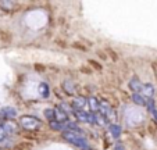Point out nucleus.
Returning <instances> with one entry per match:
<instances>
[{
    "label": "nucleus",
    "mask_w": 157,
    "mask_h": 150,
    "mask_svg": "<svg viewBox=\"0 0 157 150\" xmlns=\"http://www.w3.org/2000/svg\"><path fill=\"white\" fill-rule=\"evenodd\" d=\"M63 138L68 142V143L79 147L81 150L88 149L89 147V143H88V140H86V138L79 132H74V131H64V132H63Z\"/></svg>",
    "instance_id": "1"
},
{
    "label": "nucleus",
    "mask_w": 157,
    "mask_h": 150,
    "mask_svg": "<svg viewBox=\"0 0 157 150\" xmlns=\"http://www.w3.org/2000/svg\"><path fill=\"white\" fill-rule=\"evenodd\" d=\"M20 125L27 131H36L38 128H40L42 121L33 115H22L20 118Z\"/></svg>",
    "instance_id": "2"
},
{
    "label": "nucleus",
    "mask_w": 157,
    "mask_h": 150,
    "mask_svg": "<svg viewBox=\"0 0 157 150\" xmlns=\"http://www.w3.org/2000/svg\"><path fill=\"white\" fill-rule=\"evenodd\" d=\"M99 113L103 114L109 121H116V113H114L111 104L107 100H100V106H99Z\"/></svg>",
    "instance_id": "3"
},
{
    "label": "nucleus",
    "mask_w": 157,
    "mask_h": 150,
    "mask_svg": "<svg viewBox=\"0 0 157 150\" xmlns=\"http://www.w3.org/2000/svg\"><path fill=\"white\" fill-rule=\"evenodd\" d=\"M88 104V99H85L83 96H77L74 100H72V109L74 111H79V110H83L85 106Z\"/></svg>",
    "instance_id": "4"
},
{
    "label": "nucleus",
    "mask_w": 157,
    "mask_h": 150,
    "mask_svg": "<svg viewBox=\"0 0 157 150\" xmlns=\"http://www.w3.org/2000/svg\"><path fill=\"white\" fill-rule=\"evenodd\" d=\"M54 118H56V120L54 121H59V122H68V114H65L64 111H63L61 110V107H56V109H54Z\"/></svg>",
    "instance_id": "5"
},
{
    "label": "nucleus",
    "mask_w": 157,
    "mask_h": 150,
    "mask_svg": "<svg viewBox=\"0 0 157 150\" xmlns=\"http://www.w3.org/2000/svg\"><path fill=\"white\" fill-rule=\"evenodd\" d=\"M129 88L132 90V93H140L142 92V88H143V83L140 82L138 78H132L129 81Z\"/></svg>",
    "instance_id": "6"
},
{
    "label": "nucleus",
    "mask_w": 157,
    "mask_h": 150,
    "mask_svg": "<svg viewBox=\"0 0 157 150\" xmlns=\"http://www.w3.org/2000/svg\"><path fill=\"white\" fill-rule=\"evenodd\" d=\"M2 125H3L4 131L7 132V135H11V133H15V132H17V129H18L17 124H15L14 121H11V120H9V121H6V122H3Z\"/></svg>",
    "instance_id": "7"
},
{
    "label": "nucleus",
    "mask_w": 157,
    "mask_h": 150,
    "mask_svg": "<svg viewBox=\"0 0 157 150\" xmlns=\"http://www.w3.org/2000/svg\"><path fill=\"white\" fill-rule=\"evenodd\" d=\"M140 94H142L143 97H146V99H151L154 94V88L151 83H145L142 88V92H140Z\"/></svg>",
    "instance_id": "8"
},
{
    "label": "nucleus",
    "mask_w": 157,
    "mask_h": 150,
    "mask_svg": "<svg viewBox=\"0 0 157 150\" xmlns=\"http://www.w3.org/2000/svg\"><path fill=\"white\" fill-rule=\"evenodd\" d=\"M88 106L92 113H99V106H100V100H98L96 97L90 96L88 97Z\"/></svg>",
    "instance_id": "9"
},
{
    "label": "nucleus",
    "mask_w": 157,
    "mask_h": 150,
    "mask_svg": "<svg viewBox=\"0 0 157 150\" xmlns=\"http://www.w3.org/2000/svg\"><path fill=\"white\" fill-rule=\"evenodd\" d=\"M109 131H110V133H111V136H113L114 139H118L120 136H121V127L117 125V124H110Z\"/></svg>",
    "instance_id": "10"
},
{
    "label": "nucleus",
    "mask_w": 157,
    "mask_h": 150,
    "mask_svg": "<svg viewBox=\"0 0 157 150\" xmlns=\"http://www.w3.org/2000/svg\"><path fill=\"white\" fill-rule=\"evenodd\" d=\"M0 113H2V115H3L7 121L11 120V118H14L15 115H17V111H15L14 109H11V107H4V109H2Z\"/></svg>",
    "instance_id": "11"
},
{
    "label": "nucleus",
    "mask_w": 157,
    "mask_h": 150,
    "mask_svg": "<svg viewBox=\"0 0 157 150\" xmlns=\"http://www.w3.org/2000/svg\"><path fill=\"white\" fill-rule=\"evenodd\" d=\"M147 100L149 99L143 97L140 93H132V102H133V103H136V104H139V106H145L146 107V104H147Z\"/></svg>",
    "instance_id": "12"
},
{
    "label": "nucleus",
    "mask_w": 157,
    "mask_h": 150,
    "mask_svg": "<svg viewBox=\"0 0 157 150\" xmlns=\"http://www.w3.org/2000/svg\"><path fill=\"white\" fill-rule=\"evenodd\" d=\"M38 90H39V94H40L42 97H48V96H49V93H50L49 85H48V83H44V82H42L40 85H39Z\"/></svg>",
    "instance_id": "13"
},
{
    "label": "nucleus",
    "mask_w": 157,
    "mask_h": 150,
    "mask_svg": "<svg viewBox=\"0 0 157 150\" xmlns=\"http://www.w3.org/2000/svg\"><path fill=\"white\" fill-rule=\"evenodd\" d=\"M49 125H50V128L53 131H61V132H64L65 131V124L64 122H59V121H52V122H49Z\"/></svg>",
    "instance_id": "14"
},
{
    "label": "nucleus",
    "mask_w": 157,
    "mask_h": 150,
    "mask_svg": "<svg viewBox=\"0 0 157 150\" xmlns=\"http://www.w3.org/2000/svg\"><path fill=\"white\" fill-rule=\"evenodd\" d=\"M95 120H96V124H98V125H100V127H106L107 124V118L104 117L103 114H100V113H95Z\"/></svg>",
    "instance_id": "15"
},
{
    "label": "nucleus",
    "mask_w": 157,
    "mask_h": 150,
    "mask_svg": "<svg viewBox=\"0 0 157 150\" xmlns=\"http://www.w3.org/2000/svg\"><path fill=\"white\" fill-rule=\"evenodd\" d=\"M63 86H64V90L67 92V93H70V94L74 93V83H72L71 81H64Z\"/></svg>",
    "instance_id": "16"
},
{
    "label": "nucleus",
    "mask_w": 157,
    "mask_h": 150,
    "mask_svg": "<svg viewBox=\"0 0 157 150\" xmlns=\"http://www.w3.org/2000/svg\"><path fill=\"white\" fill-rule=\"evenodd\" d=\"M60 107H61V110L65 113V114H74V109H72V106H70V104L67 103H61L60 104Z\"/></svg>",
    "instance_id": "17"
},
{
    "label": "nucleus",
    "mask_w": 157,
    "mask_h": 150,
    "mask_svg": "<svg viewBox=\"0 0 157 150\" xmlns=\"http://www.w3.org/2000/svg\"><path fill=\"white\" fill-rule=\"evenodd\" d=\"M44 117L49 120V122H52V121L56 120V118H54V109H46L44 110Z\"/></svg>",
    "instance_id": "18"
},
{
    "label": "nucleus",
    "mask_w": 157,
    "mask_h": 150,
    "mask_svg": "<svg viewBox=\"0 0 157 150\" xmlns=\"http://www.w3.org/2000/svg\"><path fill=\"white\" fill-rule=\"evenodd\" d=\"M146 107H147V110H149L150 113H153L154 110L157 109V107H156V103H154L153 99H149V100H147V104H146Z\"/></svg>",
    "instance_id": "19"
},
{
    "label": "nucleus",
    "mask_w": 157,
    "mask_h": 150,
    "mask_svg": "<svg viewBox=\"0 0 157 150\" xmlns=\"http://www.w3.org/2000/svg\"><path fill=\"white\" fill-rule=\"evenodd\" d=\"M7 136H9V135H7V132H6V131H4L3 125H0V142H2V140H4V139H6Z\"/></svg>",
    "instance_id": "20"
},
{
    "label": "nucleus",
    "mask_w": 157,
    "mask_h": 150,
    "mask_svg": "<svg viewBox=\"0 0 157 150\" xmlns=\"http://www.w3.org/2000/svg\"><path fill=\"white\" fill-rule=\"evenodd\" d=\"M0 6H3V7H10V9H11V7H13V3H11V2H2V3H0Z\"/></svg>",
    "instance_id": "21"
},
{
    "label": "nucleus",
    "mask_w": 157,
    "mask_h": 150,
    "mask_svg": "<svg viewBox=\"0 0 157 150\" xmlns=\"http://www.w3.org/2000/svg\"><path fill=\"white\" fill-rule=\"evenodd\" d=\"M114 150H125L124 149V144L120 143V142H118V143H116V146H114Z\"/></svg>",
    "instance_id": "22"
},
{
    "label": "nucleus",
    "mask_w": 157,
    "mask_h": 150,
    "mask_svg": "<svg viewBox=\"0 0 157 150\" xmlns=\"http://www.w3.org/2000/svg\"><path fill=\"white\" fill-rule=\"evenodd\" d=\"M151 114H153L154 120H156V121H157V109H156V110H154V111H153V113H151Z\"/></svg>",
    "instance_id": "23"
}]
</instances>
